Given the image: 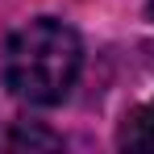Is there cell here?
I'll use <instances>...</instances> for the list:
<instances>
[{
    "label": "cell",
    "mask_w": 154,
    "mask_h": 154,
    "mask_svg": "<svg viewBox=\"0 0 154 154\" xmlns=\"http://www.w3.org/2000/svg\"><path fill=\"white\" fill-rule=\"evenodd\" d=\"M83 63V46H79L75 29L54 21V17H38L21 25L8 46H4V83L13 88L17 100L29 104H58L79 75Z\"/></svg>",
    "instance_id": "1"
},
{
    "label": "cell",
    "mask_w": 154,
    "mask_h": 154,
    "mask_svg": "<svg viewBox=\"0 0 154 154\" xmlns=\"http://www.w3.org/2000/svg\"><path fill=\"white\" fill-rule=\"evenodd\" d=\"M117 146L121 150H154V100L129 108L121 133H117Z\"/></svg>",
    "instance_id": "2"
},
{
    "label": "cell",
    "mask_w": 154,
    "mask_h": 154,
    "mask_svg": "<svg viewBox=\"0 0 154 154\" xmlns=\"http://www.w3.org/2000/svg\"><path fill=\"white\" fill-rule=\"evenodd\" d=\"M150 21H154V0H150Z\"/></svg>",
    "instance_id": "4"
},
{
    "label": "cell",
    "mask_w": 154,
    "mask_h": 154,
    "mask_svg": "<svg viewBox=\"0 0 154 154\" xmlns=\"http://www.w3.org/2000/svg\"><path fill=\"white\" fill-rule=\"evenodd\" d=\"M13 142H29V146H58V137L38 133V129H17V133H13Z\"/></svg>",
    "instance_id": "3"
}]
</instances>
